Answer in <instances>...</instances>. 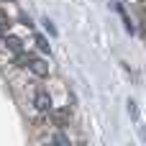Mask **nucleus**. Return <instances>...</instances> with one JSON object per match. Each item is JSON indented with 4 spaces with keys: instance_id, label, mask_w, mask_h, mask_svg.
I'll use <instances>...</instances> for the list:
<instances>
[{
    "instance_id": "nucleus-3",
    "label": "nucleus",
    "mask_w": 146,
    "mask_h": 146,
    "mask_svg": "<svg viewBox=\"0 0 146 146\" xmlns=\"http://www.w3.org/2000/svg\"><path fill=\"white\" fill-rule=\"evenodd\" d=\"M44 26H46V31H49L51 36H56V28H54V23H51V21H44Z\"/></svg>"
},
{
    "instance_id": "nucleus-2",
    "label": "nucleus",
    "mask_w": 146,
    "mask_h": 146,
    "mask_svg": "<svg viewBox=\"0 0 146 146\" xmlns=\"http://www.w3.org/2000/svg\"><path fill=\"white\" fill-rule=\"evenodd\" d=\"M33 44H36V49L41 51V54H49L51 51V46H49V41L41 36V33H33Z\"/></svg>"
},
{
    "instance_id": "nucleus-1",
    "label": "nucleus",
    "mask_w": 146,
    "mask_h": 146,
    "mask_svg": "<svg viewBox=\"0 0 146 146\" xmlns=\"http://www.w3.org/2000/svg\"><path fill=\"white\" fill-rule=\"evenodd\" d=\"M126 105H128V115L133 118V123H136V128H139L141 139L146 141V131H144V123H141V113H139V103H136V100H128Z\"/></svg>"
}]
</instances>
